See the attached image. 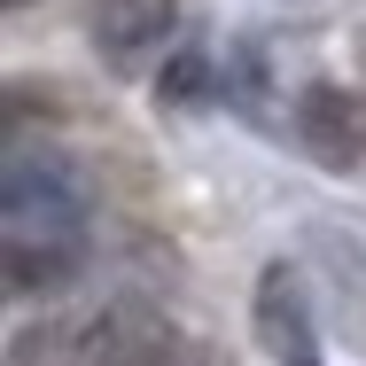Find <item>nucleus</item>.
<instances>
[{
  "label": "nucleus",
  "instance_id": "f257e3e1",
  "mask_svg": "<svg viewBox=\"0 0 366 366\" xmlns=\"http://www.w3.org/2000/svg\"><path fill=\"white\" fill-rule=\"evenodd\" d=\"M78 249H86V234H78L71 172L16 148L0 172V281L16 296H39L78 273Z\"/></svg>",
  "mask_w": 366,
  "mask_h": 366
},
{
  "label": "nucleus",
  "instance_id": "20e7f679",
  "mask_svg": "<svg viewBox=\"0 0 366 366\" xmlns=\"http://www.w3.org/2000/svg\"><path fill=\"white\" fill-rule=\"evenodd\" d=\"M172 24H179V0H94V47H102L117 71L141 63L148 47H164Z\"/></svg>",
  "mask_w": 366,
  "mask_h": 366
},
{
  "label": "nucleus",
  "instance_id": "f03ea898",
  "mask_svg": "<svg viewBox=\"0 0 366 366\" xmlns=\"http://www.w3.org/2000/svg\"><path fill=\"white\" fill-rule=\"evenodd\" d=\"M8 366H179V335L148 304H102L86 320H31V327H16Z\"/></svg>",
  "mask_w": 366,
  "mask_h": 366
},
{
  "label": "nucleus",
  "instance_id": "0eeeda50",
  "mask_svg": "<svg viewBox=\"0 0 366 366\" xmlns=\"http://www.w3.org/2000/svg\"><path fill=\"white\" fill-rule=\"evenodd\" d=\"M8 8H24V0H8Z\"/></svg>",
  "mask_w": 366,
  "mask_h": 366
},
{
  "label": "nucleus",
  "instance_id": "423d86ee",
  "mask_svg": "<svg viewBox=\"0 0 366 366\" xmlns=\"http://www.w3.org/2000/svg\"><path fill=\"white\" fill-rule=\"evenodd\" d=\"M156 94H164V109L203 102V94H211V63H203V55H172V71H164V86H156Z\"/></svg>",
  "mask_w": 366,
  "mask_h": 366
},
{
  "label": "nucleus",
  "instance_id": "7ed1b4c3",
  "mask_svg": "<svg viewBox=\"0 0 366 366\" xmlns=\"http://www.w3.org/2000/svg\"><path fill=\"white\" fill-rule=\"evenodd\" d=\"M257 335L281 366H320V335H312V304L296 289L289 265H265L257 273Z\"/></svg>",
  "mask_w": 366,
  "mask_h": 366
},
{
  "label": "nucleus",
  "instance_id": "39448f33",
  "mask_svg": "<svg viewBox=\"0 0 366 366\" xmlns=\"http://www.w3.org/2000/svg\"><path fill=\"white\" fill-rule=\"evenodd\" d=\"M304 148L320 164H359L366 156V102L343 86H312L304 94Z\"/></svg>",
  "mask_w": 366,
  "mask_h": 366
}]
</instances>
